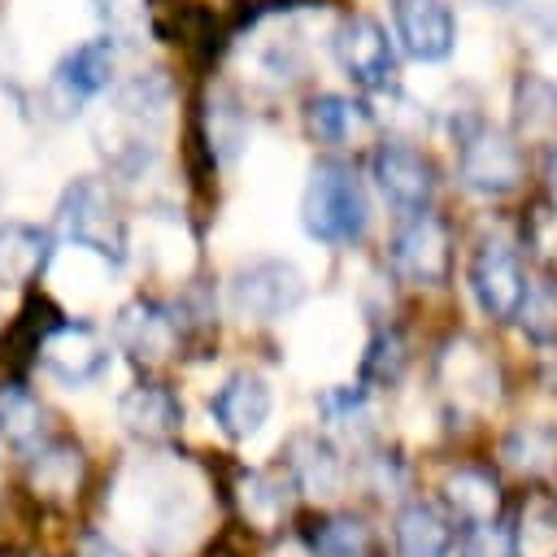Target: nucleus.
Here are the masks:
<instances>
[{
    "label": "nucleus",
    "instance_id": "nucleus-1",
    "mask_svg": "<svg viewBox=\"0 0 557 557\" xmlns=\"http://www.w3.org/2000/svg\"><path fill=\"white\" fill-rule=\"evenodd\" d=\"M165 109H170V87L161 74H139L126 87H117V96L104 104L96 122V144L113 174L131 178L144 165H152Z\"/></svg>",
    "mask_w": 557,
    "mask_h": 557
},
{
    "label": "nucleus",
    "instance_id": "nucleus-2",
    "mask_svg": "<svg viewBox=\"0 0 557 557\" xmlns=\"http://www.w3.org/2000/svg\"><path fill=\"white\" fill-rule=\"evenodd\" d=\"M300 222L309 231V239L318 244H357L370 226V205H366V187L357 178V170L339 157H322L309 170L305 196H300Z\"/></svg>",
    "mask_w": 557,
    "mask_h": 557
},
{
    "label": "nucleus",
    "instance_id": "nucleus-3",
    "mask_svg": "<svg viewBox=\"0 0 557 557\" xmlns=\"http://www.w3.org/2000/svg\"><path fill=\"white\" fill-rule=\"evenodd\" d=\"M57 226L83 252H96L104 261H122L126 257V226H122V218H117V209H113V200H109L100 178H78L61 196Z\"/></svg>",
    "mask_w": 557,
    "mask_h": 557
},
{
    "label": "nucleus",
    "instance_id": "nucleus-4",
    "mask_svg": "<svg viewBox=\"0 0 557 557\" xmlns=\"http://www.w3.org/2000/svg\"><path fill=\"white\" fill-rule=\"evenodd\" d=\"M457 178L479 196H509L522 183V148L513 135L470 122L457 135Z\"/></svg>",
    "mask_w": 557,
    "mask_h": 557
},
{
    "label": "nucleus",
    "instance_id": "nucleus-5",
    "mask_svg": "<svg viewBox=\"0 0 557 557\" xmlns=\"http://www.w3.org/2000/svg\"><path fill=\"white\" fill-rule=\"evenodd\" d=\"M470 296L492 322H513L527 300V274L509 239H483L470 257Z\"/></svg>",
    "mask_w": 557,
    "mask_h": 557
},
{
    "label": "nucleus",
    "instance_id": "nucleus-6",
    "mask_svg": "<svg viewBox=\"0 0 557 557\" xmlns=\"http://www.w3.org/2000/svg\"><path fill=\"white\" fill-rule=\"evenodd\" d=\"M305 300V274L283 257H261L231 278V309L252 322H274Z\"/></svg>",
    "mask_w": 557,
    "mask_h": 557
},
{
    "label": "nucleus",
    "instance_id": "nucleus-7",
    "mask_svg": "<svg viewBox=\"0 0 557 557\" xmlns=\"http://www.w3.org/2000/svg\"><path fill=\"white\" fill-rule=\"evenodd\" d=\"M113 70H117V39H109V35L83 39L78 48H70L57 61V70L48 78V96L61 113H78L87 100H96L113 87Z\"/></svg>",
    "mask_w": 557,
    "mask_h": 557
},
{
    "label": "nucleus",
    "instance_id": "nucleus-8",
    "mask_svg": "<svg viewBox=\"0 0 557 557\" xmlns=\"http://www.w3.org/2000/svg\"><path fill=\"white\" fill-rule=\"evenodd\" d=\"M335 61L361 91H387L396 83V52L374 17H344L335 30Z\"/></svg>",
    "mask_w": 557,
    "mask_h": 557
},
{
    "label": "nucleus",
    "instance_id": "nucleus-9",
    "mask_svg": "<svg viewBox=\"0 0 557 557\" xmlns=\"http://www.w3.org/2000/svg\"><path fill=\"white\" fill-rule=\"evenodd\" d=\"M35 352L44 370L65 387H87L109 370V344L87 322H52Z\"/></svg>",
    "mask_w": 557,
    "mask_h": 557
},
{
    "label": "nucleus",
    "instance_id": "nucleus-10",
    "mask_svg": "<svg viewBox=\"0 0 557 557\" xmlns=\"http://www.w3.org/2000/svg\"><path fill=\"white\" fill-rule=\"evenodd\" d=\"M392 261H396V270H400L409 283H418V287H440V283H448V270H453L448 226H444L435 213H426V209L409 213V222H405V226L396 231V239H392Z\"/></svg>",
    "mask_w": 557,
    "mask_h": 557
},
{
    "label": "nucleus",
    "instance_id": "nucleus-11",
    "mask_svg": "<svg viewBox=\"0 0 557 557\" xmlns=\"http://www.w3.org/2000/svg\"><path fill=\"white\" fill-rule=\"evenodd\" d=\"M374 183L383 191V200L400 213H418L431 205V191H435V170L431 161L409 148V144H396V139H383L374 148Z\"/></svg>",
    "mask_w": 557,
    "mask_h": 557
},
{
    "label": "nucleus",
    "instance_id": "nucleus-12",
    "mask_svg": "<svg viewBox=\"0 0 557 557\" xmlns=\"http://www.w3.org/2000/svg\"><path fill=\"white\" fill-rule=\"evenodd\" d=\"M113 339L139 361V366H161L178 339H183V326H178V313L165 309L161 300H131L117 309L113 318Z\"/></svg>",
    "mask_w": 557,
    "mask_h": 557
},
{
    "label": "nucleus",
    "instance_id": "nucleus-13",
    "mask_svg": "<svg viewBox=\"0 0 557 557\" xmlns=\"http://www.w3.org/2000/svg\"><path fill=\"white\" fill-rule=\"evenodd\" d=\"M396 39L413 61H448L457 48V17L444 0H396Z\"/></svg>",
    "mask_w": 557,
    "mask_h": 557
},
{
    "label": "nucleus",
    "instance_id": "nucleus-14",
    "mask_svg": "<svg viewBox=\"0 0 557 557\" xmlns=\"http://www.w3.org/2000/svg\"><path fill=\"white\" fill-rule=\"evenodd\" d=\"M270 409H274L270 383H265L261 374H252V370H235V374L209 396V413H213V422L222 426V435H231V440L257 435V431L265 426Z\"/></svg>",
    "mask_w": 557,
    "mask_h": 557
},
{
    "label": "nucleus",
    "instance_id": "nucleus-15",
    "mask_svg": "<svg viewBox=\"0 0 557 557\" xmlns=\"http://www.w3.org/2000/svg\"><path fill=\"white\" fill-rule=\"evenodd\" d=\"M117 418H122V426H126L131 440H139V444H165L183 426V405L161 383H135L117 400Z\"/></svg>",
    "mask_w": 557,
    "mask_h": 557
},
{
    "label": "nucleus",
    "instance_id": "nucleus-16",
    "mask_svg": "<svg viewBox=\"0 0 557 557\" xmlns=\"http://www.w3.org/2000/svg\"><path fill=\"white\" fill-rule=\"evenodd\" d=\"M287 474L309 496H335L339 483H344V457H339V448L326 435L309 431V435H296L292 440V448H287Z\"/></svg>",
    "mask_w": 557,
    "mask_h": 557
},
{
    "label": "nucleus",
    "instance_id": "nucleus-17",
    "mask_svg": "<svg viewBox=\"0 0 557 557\" xmlns=\"http://www.w3.org/2000/svg\"><path fill=\"white\" fill-rule=\"evenodd\" d=\"M440 496L448 505V513L461 522V527H474V522H492L500 513V483L479 470V466H457L444 474L440 483Z\"/></svg>",
    "mask_w": 557,
    "mask_h": 557
},
{
    "label": "nucleus",
    "instance_id": "nucleus-18",
    "mask_svg": "<svg viewBox=\"0 0 557 557\" xmlns=\"http://www.w3.org/2000/svg\"><path fill=\"white\" fill-rule=\"evenodd\" d=\"M396 553L400 557H448L453 553V522L426 500L405 505L396 513Z\"/></svg>",
    "mask_w": 557,
    "mask_h": 557
},
{
    "label": "nucleus",
    "instance_id": "nucleus-19",
    "mask_svg": "<svg viewBox=\"0 0 557 557\" xmlns=\"http://www.w3.org/2000/svg\"><path fill=\"white\" fill-rule=\"evenodd\" d=\"M30 483H35V496H48L57 505L74 500L78 496V483H83V453L78 444L70 440H48L35 457H30Z\"/></svg>",
    "mask_w": 557,
    "mask_h": 557
},
{
    "label": "nucleus",
    "instance_id": "nucleus-20",
    "mask_svg": "<svg viewBox=\"0 0 557 557\" xmlns=\"http://www.w3.org/2000/svg\"><path fill=\"white\" fill-rule=\"evenodd\" d=\"M305 126H309V135L322 139V144H348V139H361V135L374 126V117H370L357 100L326 91V96H313V100L305 104Z\"/></svg>",
    "mask_w": 557,
    "mask_h": 557
},
{
    "label": "nucleus",
    "instance_id": "nucleus-21",
    "mask_svg": "<svg viewBox=\"0 0 557 557\" xmlns=\"http://www.w3.org/2000/svg\"><path fill=\"white\" fill-rule=\"evenodd\" d=\"M52 248L39 226L0 222V283H30L48 265Z\"/></svg>",
    "mask_w": 557,
    "mask_h": 557
},
{
    "label": "nucleus",
    "instance_id": "nucleus-22",
    "mask_svg": "<svg viewBox=\"0 0 557 557\" xmlns=\"http://www.w3.org/2000/svg\"><path fill=\"white\" fill-rule=\"evenodd\" d=\"M440 370H444V379H448L453 392L474 396L479 405L496 400V366H492V357H487L479 344H470V339H453V344L444 348Z\"/></svg>",
    "mask_w": 557,
    "mask_h": 557
},
{
    "label": "nucleus",
    "instance_id": "nucleus-23",
    "mask_svg": "<svg viewBox=\"0 0 557 557\" xmlns=\"http://www.w3.org/2000/svg\"><path fill=\"white\" fill-rule=\"evenodd\" d=\"M0 435H4V444H9L13 453L35 457V453L48 444L44 405H39L30 392H22V387L4 392V396H0Z\"/></svg>",
    "mask_w": 557,
    "mask_h": 557
},
{
    "label": "nucleus",
    "instance_id": "nucleus-24",
    "mask_svg": "<svg viewBox=\"0 0 557 557\" xmlns=\"http://www.w3.org/2000/svg\"><path fill=\"white\" fill-rule=\"evenodd\" d=\"M500 457L518 474H548L557 466V431L548 422H522L505 435Z\"/></svg>",
    "mask_w": 557,
    "mask_h": 557
},
{
    "label": "nucleus",
    "instance_id": "nucleus-25",
    "mask_svg": "<svg viewBox=\"0 0 557 557\" xmlns=\"http://www.w3.org/2000/svg\"><path fill=\"white\" fill-rule=\"evenodd\" d=\"M309 553L313 557H366L370 553V527L352 513H331V518L313 522Z\"/></svg>",
    "mask_w": 557,
    "mask_h": 557
},
{
    "label": "nucleus",
    "instance_id": "nucleus-26",
    "mask_svg": "<svg viewBox=\"0 0 557 557\" xmlns=\"http://www.w3.org/2000/svg\"><path fill=\"white\" fill-rule=\"evenodd\" d=\"M292 474H278V470H248L244 474V513L261 527L278 522L287 513V500H292Z\"/></svg>",
    "mask_w": 557,
    "mask_h": 557
},
{
    "label": "nucleus",
    "instance_id": "nucleus-27",
    "mask_svg": "<svg viewBox=\"0 0 557 557\" xmlns=\"http://www.w3.org/2000/svg\"><path fill=\"white\" fill-rule=\"evenodd\" d=\"M513 557H557V509L548 500H531L509 531Z\"/></svg>",
    "mask_w": 557,
    "mask_h": 557
},
{
    "label": "nucleus",
    "instance_id": "nucleus-28",
    "mask_svg": "<svg viewBox=\"0 0 557 557\" xmlns=\"http://www.w3.org/2000/svg\"><path fill=\"white\" fill-rule=\"evenodd\" d=\"M405 374V339L396 331H374L366 357H361V387H392Z\"/></svg>",
    "mask_w": 557,
    "mask_h": 557
},
{
    "label": "nucleus",
    "instance_id": "nucleus-29",
    "mask_svg": "<svg viewBox=\"0 0 557 557\" xmlns=\"http://www.w3.org/2000/svg\"><path fill=\"white\" fill-rule=\"evenodd\" d=\"M248 139V126H244V113L231 96H209V148L218 152V161H235L239 148Z\"/></svg>",
    "mask_w": 557,
    "mask_h": 557
},
{
    "label": "nucleus",
    "instance_id": "nucleus-30",
    "mask_svg": "<svg viewBox=\"0 0 557 557\" xmlns=\"http://www.w3.org/2000/svg\"><path fill=\"white\" fill-rule=\"evenodd\" d=\"M513 109H518V131L540 135V131H548V126L557 122V87L544 83V78H535V74H527V78L518 83Z\"/></svg>",
    "mask_w": 557,
    "mask_h": 557
},
{
    "label": "nucleus",
    "instance_id": "nucleus-31",
    "mask_svg": "<svg viewBox=\"0 0 557 557\" xmlns=\"http://www.w3.org/2000/svg\"><path fill=\"white\" fill-rule=\"evenodd\" d=\"M91 13L117 44H135L148 30V0H91Z\"/></svg>",
    "mask_w": 557,
    "mask_h": 557
},
{
    "label": "nucleus",
    "instance_id": "nucleus-32",
    "mask_svg": "<svg viewBox=\"0 0 557 557\" xmlns=\"http://www.w3.org/2000/svg\"><path fill=\"white\" fill-rule=\"evenodd\" d=\"M518 318H522V326L531 331V339H540V344L553 339V335H557V292H553V287H540V292L527 287V300H522Z\"/></svg>",
    "mask_w": 557,
    "mask_h": 557
},
{
    "label": "nucleus",
    "instance_id": "nucleus-33",
    "mask_svg": "<svg viewBox=\"0 0 557 557\" xmlns=\"http://www.w3.org/2000/svg\"><path fill=\"white\" fill-rule=\"evenodd\" d=\"M461 557H513V540L496 518L492 522H474L461 535Z\"/></svg>",
    "mask_w": 557,
    "mask_h": 557
},
{
    "label": "nucleus",
    "instance_id": "nucleus-34",
    "mask_svg": "<svg viewBox=\"0 0 557 557\" xmlns=\"http://www.w3.org/2000/svg\"><path fill=\"white\" fill-rule=\"evenodd\" d=\"M531 244L544 257H557V209H535L531 213Z\"/></svg>",
    "mask_w": 557,
    "mask_h": 557
},
{
    "label": "nucleus",
    "instance_id": "nucleus-35",
    "mask_svg": "<svg viewBox=\"0 0 557 557\" xmlns=\"http://www.w3.org/2000/svg\"><path fill=\"white\" fill-rule=\"evenodd\" d=\"M78 557H126L109 535H96V531H87L83 540H78Z\"/></svg>",
    "mask_w": 557,
    "mask_h": 557
},
{
    "label": "nucleus",
    "instance_id": "nucleus-36",
    "mask_svg": "<svg viewBox=\"0 0 557 557\" xmlns=\"http://www.w3.org/2000/svg\"><path fill=\"white\" fill-rule=\"evenodd\" d=\"M544 183H548L553 205H557V144H553V148H548V157H544Z\"/></svg>",
    "mask_w": 557,
    "mask_h": 557
},
{
    "label": "nucleus",
    "instance_id": "nucleus-37",
    "mask_svg": "<svg viewBox=\"0 0 557 557\" xmlns=\"http://www.w3.org/2000/svg\"><path fill=\"white\" fill-rule=\"evenodd\" d=\"M483 4H492V9H509V4H518V0H483Z\"/></svg>",
    "mask_w": 557,
    "mask_h": 557
}]
</instances>
